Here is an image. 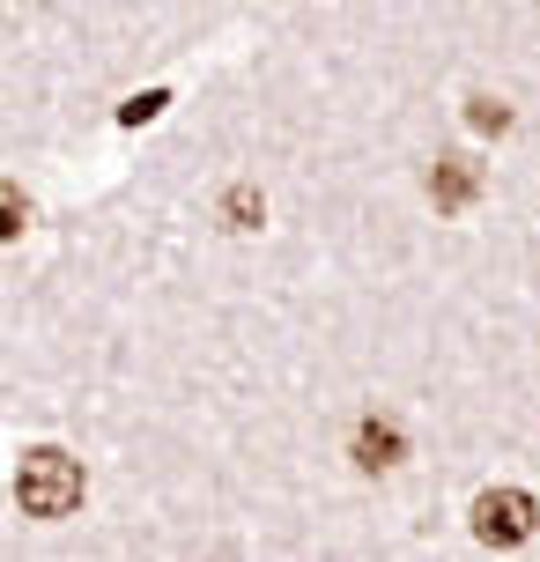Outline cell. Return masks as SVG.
Instances as JSON below:
<instances>
[{"mask_svg":"<svg viewBox=\"0 0 540 562\" xmlns=\"http://www.w3.org/2000/svg\"><path fill=\"white\" fill-rule=\"evenodd\" d=\"M533 496H526V488H482V496H474V540H482V548H518V540L533 533Z\"/></svg>","mask_w":540,"mask_h":562,"instance_id":"7a4b0ae2","label":"cell"},{"mask_svg":"<svg viewBox=\"0 0 540 562\" xmlns=\"http://www.w3.org/2000/svg\"><path fill=\"white\" fill-rule=\"evenodd\" d=\"M474 126H482V134H504V126H511V112H504V104H496V97H474Z\"/></svg>","mask_w":540,"mask_h":562,"instance_id":"ba28073f","label":"cell"},{"mask_svg":"<svg viewBox=\"0 0 540 562\" xmlns=\"http://www.w3.org/2000/svg\"><path fill=\"white\" fill-rule=\"evenodd\" d=\"M15 504H23V518H67V510L82 504V459H67V451H30L23 467H15Z\"/></svg>","mask_w":540,"mask_h":562,"instance_id":"6da1fadb","label":"cell"},{"mask_svg":"<svg viewBox=\"0 0 540 562\" xmlns=\"http://www.w3.org/2000/svg\"><path fill=\"white\" fill-rule=\"evenodd\" d=\"M164 104H171L164 89H142V97H134V104H126V112H119V119H126V126H148V119L164 112Z\"/></svg>","mask_w":540,"mask_h":562,"instance_id":"52a82bcc","label":"cell"},{"mask_svg":"<svg viewBox=\"0 0 540 562\" xmlns=\"http://www.w3.org/2000/svg\"><path fill=\"white\" fill-rule=\"evenodd\" d=\"M400 459H407V429H400L393 415L356 422V467H363V474H385V467H400Z\"/></svg>","mask_w":540,"mask_h":562,"instance_id":"3957f363","label":"cell"},{"mask_svg":"<svg viewBox=\"0 0 540 562\" xmlns=\"http://www.w3.org/2000/svg\"><path fill=\"white\" fill-rule=\"evenodd\" d=\"M223 215H229V229H259V215H267V200H259L252 186H229Z\"/></svg>","mask_w":540,"mask_h":562,"instance_id":"5b68a950","label":"cell"},{"mask_svg":"<svg viewBox=\"0 0 540 562\" xmlns=\"http://www.w3.org/2000/svg\"><path fill=\"white\" fill-rule=\"evenodd\" d=\"M23 223H30L23 186H8V178H0V237H23Z\"/></svg>","mask_w":540,"mask_h":562,"instance_id":"8992f818","label":"cell"},{"mask_svg":"<svg viewBox=\"0 0 540 562\" xmlns=\"http://www.w3.org/2000/svg\"><path fill=\"white\" fill-rule=\"evenodd\" d=\"M429 200H437L445 215L474 207V200H482V164H474V156H445V164L429 170Z\"/></svg>","mask_w":540,"mask_h":562,"instance_id":"277c9868","label":"cell"}]
</instances>
